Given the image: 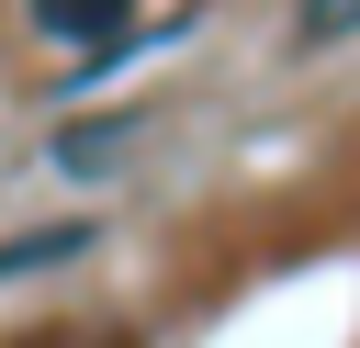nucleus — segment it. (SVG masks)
<instances>
[{
	"label": "nucleus",
	"mask_w": 360,
	"mask_h": 348,
	"mask_svg": "<svg viewBox=\"0 0 360 348\" xmlns=\"http://www.w3.org/2000/svg\"><path fill=\"white\" fill-rule=\"evenodd\" d=\"M146 123H158V112H101V123H79V135H56V168H79V180H90V168H112V157H135V146H146Z\"/></svg>",
	"instance_id": "obj_1"
},
{
	"label": "nucleus",
	"mask_w": 360,
	"mask_h": 348,
	"mask_svg": "<svg viewBox=\"0 0 360 348\" xmlns=\"http://www.w3.org/2000/svg\"><path fill=\"white\" fill-rule=\"evenodd\" d=\"M34 22H45V34H90L101 56L135 45V0H34Z\"/></svg>",
	"instance_id": "obj_2"
},
{
	"label": "nucleus",
	"mask_w": 360,
	"mask_h": 348,
	"mask_svg": "<svg viewBox=\"0 0 360 348\" xmlns=\"http://www.w3.org/2000/svg\"><path fill=\"white\" fill-rule=\"evenodd\" d=\"M90 247V225H45V236H0V281H22V269H56V258H79Z\"/></svg>",
	"instance_id": "obj_3"
},
{
	"label": "nucleus",
	"mask_w": 360,
	"mask_h": 348,
	"mask_svg": "<svg viewBox=\"0 0 360 348\" xmlns=\"http://www.w3.org/2000/svg\"><path fill=\"white\" fill-rule=\"evenodd\" d=\"M338 34H360V0H304V11H292V45H304V56L338 45Z\"/></svg>",
	"instance_id": "obj_4"
}]
</instances>
